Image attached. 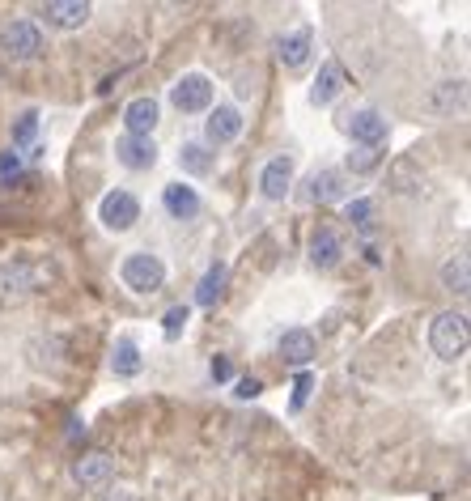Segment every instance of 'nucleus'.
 Here are the masks:
<instances>
[{
	"label": "nucleus",
	"mask_w": 471,
	"mask_h": 501,
	"mask_svg": "<svg viewBox=\"0 0 471 501\" xmlns=\"http://www.w3.org/2000/svg\"><path fill=\"white\" fill-rule=\"evenodd\" d=\"M115 157L127 170H149L157 162V145H153V137H119L115 140Z\"/></svg>",
	"instance_id": "obj_17"
},
{
	"label": "nucleus",
	"mask_w": 471,
	"mask_h": 501,
	"mask_svg": "<svg viewBox=\"0 0 471 501\" xmlns=\"http://www.w3.org/2000/svg\"><path fill=\"white\" fill-rule=\"evenodd\" d=\"M72 480L81 488H107L115 480V459L107 450H85L72 459Z\"/></svg>",
	"instance_id": "obj_8"
},
{
	"label": "nucleus",
	"mask_w": 471,
	"mask_h": 501,
	"mask_svg": "<svg viewBox=\"0 0 471 501\" xmlns=\"http://www.w3.org/2000/svg\"><path fill=\"white\" fill-rule=\"evenodd\" d=\"M47 39H42V30L34 22H9V26L0 30V56L14 60V64H26V60H39Z\"/></svg>",
	"instance_id": "obj_4"
},
{
	"label": "nucleus",
	"mask_w": 471,
	"mask_h": 501,
	"mask_svg": "<svg viewBox=\"0 0 471 501\" xmlns=\"http://www.w3.org/2000/svg\"><path fill=\"white\" fill-rule=\"evenodd\" d=\"M119 280H124L137 298H153V293L166 285V264H162L153 250H132L124 264H119Z\"/></svg>",
	"instance_id": "obj_3"
},
{
	"label": "nucleus",
	"mask_w": 471,
	"mask_h": 501,
	"mask_svg": "<svg viewBox=\"0 0 471 501\" xmlns=\"http://www.w3.org/2000/svg\"><path fill=\"white\" fill-rule=\"evenodd\" d=\"M225 285H230V264H212L200 277V285H195V302L200 307H217L225 298Z\"/></svg>",
	"instance_id": "obj_23"
},
{
	"label": "nucleus",
	"mask_w": 471,
	"mask_h": 501,
	"mask_svg": "<svg viewBox=\"0 0 471 501\" xmlns=\"http://www.w3.org/2000/svg\"><path fill=\"white\" fill-rule=\"evenodd\" d=\"M179 166L187 170V175H208L212 170V149H204V145H183L179 149Z\"/></svg>",
	"instance_id": "obj_25"
},
{
	"label": "nucleus",
	"mask_w": 471,
	"mask_h": 501,
	"mask_svg": "<svg viewBox=\"0 0 471 501\" xmlns=\"http://www.w3.org/2000/svg\"><path fill=\"white\" fill-rule=\"evenodd\" d=\"M306 255H310V264L319 268V272L340 268V260H344V238H340V230L315 225V230H310V242H306Z\"/></svg>",
	"instance_id": "obj_7"
},
{
	"label": "nucleus",
	"mask_w": 471,
	"mask_h": 501,
	"mask_svg": "<svg viewBox=\"0 0 471 501\" xmlns=\"http://www.w3.org/2000/svg\"><path fill=\"white\" fill-rule=\"evenodd\" d=\"M310 387H315V378H310V374H297V378H293V412H297V408L310 400Z\"/></svg>",
	"instance_id": "obj_30"
},
{
	"label": "nucleus",
	"mask_w": 471,
	"mask_h": 501,
	"mask_svg": "<svg viewBox=\"0 0 471 501\" xmlns=\"http://www.w3.org/2000/svg\"><path fill=\"white\" fill-rule=\"evenodd\" d=\"M157 102H153L149 94L145 98H132L124 107V128H127V137H153V128H157Z\"/></svg>",
	"instance_id": "obj_20"
},
{
	"label": "nucleus",
	"mask_w": 471,
	"mask_h": 501,
	"mask_svg": "<svg viewBox=\"0 0 471 501\" xmlns=\"http://www.w3.org/2000/svg\"><path fill=\"white\" fill-rule=\"evenodd\" d=\"M111 501H137V497H132V493H115Z\"/></svg>",
	"instance_id": "obj_33"
},
{
	"label": "nucleus",
	"mask_w": 471,
	"mask_h": 501,
	"mask_svg": "<svg viewBox=\"0 0 471 501\" xmlns=\"http://www.w3.org/2000/svg\"><path fill=\"white\" fill-rule=\"evenodd\" d=\"M89 14H94L89 0H47V5H39V17L56 30H81Z\"/></svg>",
	"instance_id": "obj_9"
},
{
	"label": "nucleus",
	"mask_w": 471,
	"mask_h": 501,
	"mask_svg": "<svg viewBox=\"0 0 471 501\" xmlns=\"http://www.w3.org/2000/svg\"><path fill=\"white\" fill-rule=\"evenodd\" d=\"M438 285H442L446 293H455V298H463V293L471 289V260H467V250H455V255L446 260L442 272H438Z\"/></svg>",
	"instance_id": "obj_21"
},
{
	"label": "nucleus",
	"mask_w": 471,
	"mask_h": 501,
	"mask_svg": "<svg viewBox=\"0 0 471 501\" xmlns=\"http://www.w3.org/2000/svg\"><path fill=\"white\" fill-rule=\"evenodd\" d=\"M56 280V268L47 260H26V255H14L0 264V302H26L30 293H42Z\"/></svg>",
	"instance_id": "obj_1"
},
{
	"label": "nucleus",
	"mask_w": 471,
	"mask_h": 501,
	"mask_svg": "<svg viewBox=\"0 0 471 501\" xmlns=\"http://www.w3.org/2000/svg\"><path fill=\"white\" fill-rule=\"evenodd\" d=\"M187 319H192V310H187V307H170L166 315H162V332H166L170 340H174V336H179L183 327H187Z\"/></svg>",
	"instance_id": "obj_29"
},
{
	"label": "nucleus",
	"mask_w": 471,
	"mask_h": 501,
	"mask_svg": "<svg viewBox=\"0 0 471 501\" xmlns=\"http://www.w3.org/2000/svg\"><path fill=\"white\" fill-rule=\"evenodd\" d=\"M289 192H293V157L289 154L268 157L264 170H259V195L264 200H285Z\"/></svg>",
	"instance_id": "obj_13"
},
{
	"label": "nucleus",
	"mask_w": 471,
	"mask_h": 501,
	"mask_svg": "<svg viewBox=\"0 0 471 501\" xmlns=\"http://www.w3.org/2000/svg\"><path fill=\"white\" fill-rule=\"evenodd\" d=\"M238 137H242V111L230 107V102H221V107L204 119V140L212 149H225V145H234Z\"/></svg>",
	"instance_id": "obj_12"
},
{
	"label": "nucleus",
	"mask_w": 471,
	"mask_h": 501,
	"mask_svg": "<svg viewBox=\"0 0 471 501\" xmlns=\"http://www.w3.org/2000/svg\"><path fill=\"white\" fill-rule=\"evenodd\" d=\"M140 365H145V357H140V348L132 336H119L111 348V374L115 378H137Z\"/></svg>",
	"instance_id": "obj_22"
},
{
	"label": "nucleus",
	"mask_w": 471,
	"mask_h": 501,
	"mask_svg": "<svg viewBox=\"0 0 471 501\" xmlns=\"http://www.w3.org/2000/svg\"><path fill=\"white\" fill-rule=\"evenodd\" d=\"M348 183H344V170H315L310 183H306V204H335V200H344Z\"/></svg>",
	"instance_id": "obj_15"
},
{
	"label": "nucleus",
	"mask_w": 471,
	"mask_h": 501,
	"mask_svg": "<svg viewBox=\"0 0 471 501\" xmlns=\"http://www.w3.org/2000/svg\"><path fill=\"white\" fill-rule=\"evenodd\" d=\"M467 345H471V327H467V315H463V310H442V315H433L429 348L442 357V362H463V357H467Z\"/></svg>",
	"instance_id": "obj_2"
},
{
	"label": "nucleus",
	"mask_w": 471,
	"mask_h": 501,
	"mask_svg": "<svg viewBox=\"0 0 471 501\" xmlns=\"http://www.w3.org/2000/svg\"><path fill=\"white\" fill-rule=\"evenodd\" d=\"M310 47H315L310 26H297V30H289V34H280L277 39V56H280L285 69H302L306 60H310Z\"/></svg>",
	"instance_id": "obj_19"
},
{
	"label": "nucleus",
	"mask_w": 471,
	"mask_h": 501,
	"mask_svg": "<svg viewBox=\"0 0 471 501\" xmlns=\"http://www.w3.org/2000/svg\"><path fill=\"white\" fill-rule=\"evenodd\" d=\"M39 132V111H22V119L14 124V145H30Z\"/></svg>",
	"instance_id": "obj_28"
},
{
	"label": "nucleus",
	"mask_w": 471,
	"mask_h": 501,
	"mask_svg": "<svg viewBox=\"0 0 471 501\" xmlns=\"http://www.w3.org/2000/svg\"><path fill=\"white\" fill-rule=\"evenodd\" d=\"M259 391H264V383H259V378H238V383H234V395H238V400H255Z\"/></svg>",
	"instance_id": "obj_32"
},
{
	"label": "nucleus",
	"mask_w": 471,
	"mask_h": 501,
	"mask_svg": "<svg viewBox=\"0 0 471 501\" xmlns=\"http://www.w3.org/2000/svg\"><path fill=\"white\" fill-rule=\"evenodd\" d=\"M344 217H348V225L370 230V225H374V200H365V195H361V200H353V204L344 209Z\"/></svg>",
	"instance_id": "obj_26"
},
{
	"label": "nucleus",
	"mask_w": 471,
	"mask_h": 501,
	"mask_svg": "<svg viewBox=\"0 0 471 501\" xmlns=\"http://www.w3.org/2000/svg\"><path fill=\"white\" fill-rule=\"evenodd\" d=\"M98 222H102V230H111V234H127L140 222V200L132 192H124V187H115V192L102 195Z\"/></svg>",
	"instance_id": "obj_5"
},
{
	"label": "nucleus",
	"mask_w": 471,
	"mask_h": 501,
	"mask_svg": "<svg viewBox=\"0 0 471 501\" xmlns=\"http://www.w3.org/2000/svg\"><path fill=\"white\" fill-rule=\"evenodd\" d=\"M22 170H26V162H22L17 149H5V154H0V183H9V187H14V179L22 175Z\"/></svg>",
	"instance_id": "obj_27"
},
{
	"label": "nucleus",
	"mask_w": 471,
	"mask_h": 501,
	"mask_svg": "<svg viewBox=\"0 0 471 501\" xmlns=\"http://www.w3.org/2000/svg\"><path fill=\"white\" fill-rule=\"evenodd\" d=\"M344 90V69H340V60H323L319 64V77L310 85V102L315 107H332L335 98Z\"/></svg>",
	"instance_id": "obj_18"
},
{
	"label": "nucleus",
	"mask_w": 471,
	"mask_h": 501,
	"mask_svg": "<svg viewBox=\"0 0 471 501\" xmlns=\"http://www.w3.org/2000/svg\"><path fill=\"white\" fill-rule=\"evenodd\" d=\"M429 111L438 119H450V115H467V81L463 77H446L429 90Z\"/></svg>",
	"instance_id": "obj_11"
},
{
	"label": "nucleus",
	"mask_w": 471,
	"mask_h": 501,
	"mask_svg": "<svg viewBox=\"0 0 471 501\" xmlns=\"http://www.w3.org/2000/svg\"><path fill=\"white\" fill-rule=\"evenodd\" d=\"M162 204H166V213L174 222H195L200 209H204V200H200V192H195L192 183H170L166 192H162Z\"/></svg>",
	"instance_id": "obj_16"
},
{
	"label": "nucleus",
	"mask_w": 471,
	"mask_h": 501,
	"mask_svg": "<svg viewBox=\"0 0 471 501\" xmlns=\"http://www.w3.org/2000/svg\"><path fill=\"white\" fill-rule=\"evenodd\" d=\"M344 132L353 140H361V145H387L391 124H387V115H382V111H374V107H361V111H353L344 119Z\"/></svg>",
	"instance_id": "obj_10"
},
{
	"label": "nucleus",
	"mask_w": 471,
	"mask_h": 501,
	"mask_svg": "<svg viewBox=\"0 0 471 501\" xmlns=\"http://www.w3.org/2000/svg\"><path fill=\"white\" fill-rule=\"evenodd\" d=\"M208 374H212V383H230V378H234V362H230V357H212Z\"/></svg>",
	"instance_id": "obj_31"
},
{
	"label": "nucleus",
	"mask_w": 471,
	"mask_h": 501,
	"mask_svg": "<svg viewBox=\"0 0 471 501\" xmlns=\"http://www.w3.org/2000/svg\"><path fill=\"white\" fill-rule=\"evenodd\" d=\"M382 157H387V149L382 145H361V149H353L348 154V175H370V170H378L382 166Z\"/></svg>",
	"instance_id": "obj_24"
},
{
	"label": "nucleus",
	"mask_w": 471,
	"mask_h": 501,
	"mask_svg": "<svg viewBox=\"0 0 471 501\" xmlns=\"http://www.w3.org/2000/svg\"><path fill=\"white\" fill-rule=\"evenodd\" d=\"M277 348L289 365H310L315 357H319V340H315L310 327H289V332H280Z\"/></svg>",
	"instance_id": "obj_14"
},
{
	"label": "nucleus",
	"mask_w": 471,
	"mask_h": 501,
	"mask_svg": "<svg viewBox=\"0 0 471 501\" xmlns=\"http://www.w3.org/2000/svg\"><path fill=\"white\" fill-rule=\"evenodd\" d=\"M170 102H174V111L183 115H200L212 107V81H208L204 72H187L179 81L170 85Z\"/></svg>",
	"instance_id": "obj_6"
}]
</instances>
